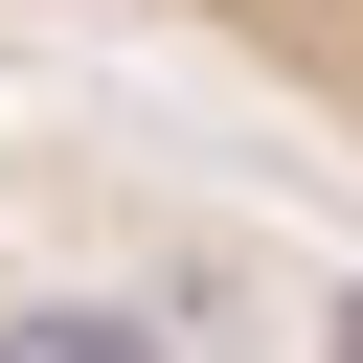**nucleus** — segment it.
<instances>
[{"label": "nucleus", "mask_w": 363, "mask_h": 363, "mask_svg": "<svg viewBox=\"0 0 363 363\" xmlns=\"http://www.w3.org/2000/svg\"><path fill=\"white\" fill-rule=\"evenodd\" d=\"M159 23H204V45H250L295 113H340L363 136V0H159Z\"/></svg>", "instance_id": "f257e3e1"}]
</instances>
